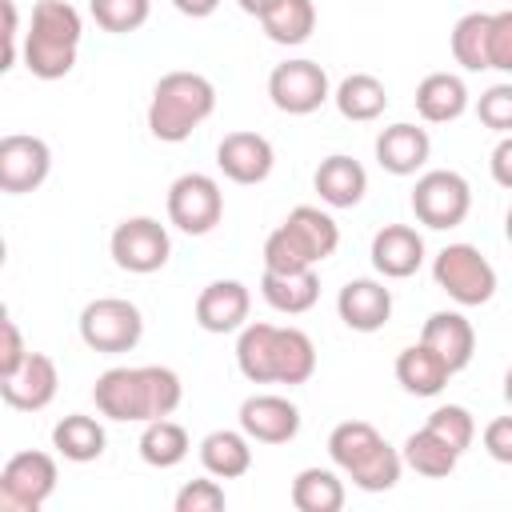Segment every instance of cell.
Here are the masks:
<instances>
[{
	"label": "cell",
	"instance_id": "7bdbcfd3",
	"mask_svg": "<svg viewBox=\"0 0 512 512\" xmlns=\"http://www.w3.org/2000/svg\"><path fill=\"white\" fill-rule=\"evenodd\" d=\"M0 336H4V344H0V380H4V376L20 372V364L28 360V348H24V336H20L12 316L0 320Z\"/></svg>",
	"mask_w": 512,
	"mask_h": 512
},
{
	"label": "cell",
	"instance_id": "7a4b0ae2",
	"mask_svg": "<svg viewBox=\"0 0 512 512\" xmlns=\"http://www.w3.org/2000/svg\"><path fill=\"white\" fill-rule=\"evenodd\" d=\"M84 20L68 0H36L20 60L36 80H60L76 68Z\"/></svg>",
	"mask_w": 512,
	"mask_h": 512
},
{
	"label": "cell",
	"instance_id": "603a6c76",
	"mask_svg": "<svg viewBox=\"0 0 512 512\" xmlns=\"http://www.w3.org/2000/svg\"><path fill=\"white\" fill-rule=\"evenodd\" d=\"M452 376H456V372L444 364V356L432 352L424 340L412 344V348H404V352L396 356V380H400V388L412 392V396H436V392H444V384H448Z\"/></svg>",
	"mask_w": 512,
	"mask_h": 512
},
{
	"label": "cell",
	"instance_id": "f35d334b",
	"mask_svg": "<svg viewBox=\"0 0 512 512\" xmlns=\"http://www.w3.org/2000/svg\"><path fill=\"white\" fill-rule=\"evenodd\" d=\"M424 428H432L448 448H456L460 456L472 448V440H476V420H472V412L464 408V404H440V408H432L428 412V424Z\"/></svg>",
	"mask_w": 512,
	"mask_h": 512
},
{
	"label": "cell",
	"instance_id": "1f68e13d",
	"mask_svg": "<svg viewBox=\"0 0 512 512\" xmlns=\"http://www.w3.org/2000/svg\"><path fill=\"white\" fill-rule=\"evenodd\" d=\"M188 432L184 424L160 416V420H148L144 432H140V460L152 464V468H176L184 456H188Z\"/></svg>",
	"mask_w": 512,
	"mask_h": 512
},
{
	"label": "cell",
	"instance_id": "ee69618b",
	"mask_svg": "<svg viewBox=\"0 0 512 512\" xmlns=\"http://www.w3.org/2000/svg\"><path fill=\"white\" fill-rule=\"evenodd\" d=\"M484 452L496 464H512V416H496L484 424Z\"/></svg>",
	"mask_w": 512,
	"mask_h": 512
},
{
	"label": "cell",
	"instance_id": "836d02e7",
	"mask_svg": "<svg viewBox=\"0 0 512 512\" xmlns=\"http://www.w3.org/2000/svg\"><path fill=\"white\" fill-rule=\"evenodd\" d=\"M316 252L304 244V236L292 224H280L264 240V272H308L316 268Z\"/></svg>",
	"mask_w": 512,
	"mask_h": 512
},
{
	"label": "cell",
	"instance_id": "d590c367",
	"mask_svg": "<svg viewBox=\"0 0 512 512\" xmlns=\"http://www.w3.org/2000/svg\"><path fill=\"white\" fill-rule=\"evenodd\" d=\"M400 472H404V456L388 444V440H380L352 472H344L360 492H388V488H396V480H400Z\"/></svg>",
	"mask_w": 512,
	"mask_h": 512
},
{
	"label": "cell",
	"instance_id": "bcb514c9",
	"mask_svg": "<svg viewBox=\"0 0 512 512\" xmlns=\"http://www.w3.org/2000/svg\"><path fill=\"white\" fill-rule=\"evenodd\" d=\"M488 168H492V180H496L500 188H508V192H512V132H508V136H500V144L492 148Z\"/></svg>",
	"mask_w": 512,
	"mask_h": 512
},
{
	"label": "cell",
	"instance_id": "ab89813d",
	"mask_svg": "<svg viewBox=\"0 0 512 512\" xmlns=\"http://www.w3.org/2000/svg\"><path fill=\"white\" fill-rule=\"evenodd\" d=\"M176 512H224L228 508V496L220 488V480L208 472L200 480H188L180 492H176Z\"/></svg>",
	"mask_w": 512,
	"mask_h": 512
},
{
	"label": "cell",
	"instance_id": "f546056e",
	"mask_svg": "<svg viewBox=\"0 0 512 512\" xmlns=\"http://www.w3.org/2000/svg\"><path fill=\"white\" fill-rule=\"evenodd\" d=\"M292 508L296 512H340L344 480L332 468H300L292 480Z\"/></svg>",
	"mask_w": 512,
	"mask_h": 512
},
{
	"label": "cell",
	"instance_id": "5b68a950",
	"mask_svg": "<svg viewBox=\"0 0 512 512\" xmlns=\"http://www.w3.org/2000/svg\"><path fill=\"white\" fill-rule=\"evenodd\" d=\"M144 336V316L132 300L124 296H100L92 304H84L80 312V340L92 352L116 356V352H132Z\"/></svg>",
	"mask_w": 512,
	"mask_h": 512
},
{
	"label": "cell",
	"instance_id": "8fae6325",
	"mask_svg": "<svg viewBox=\"0 0 512 512\" xmlns=\"http://www.w3.org/2000/svg\"><path fill=\"white\" fill-rule=\"evenodd\" d=\"M52 172V148L40 136L8 132L0 140V192L24 196L36 192Z\"/></svg>",
	"mask_w": 512,
	"mask_h": 512
},
{
	"label": "cell",
	"instance_id": "30bf717a",
	"mask_svg": "<svg viewBox=\"0 0 512 512\" xmlns=\"http://www.w3.org/2000/svg\"><path fill=\"white\" fill-rule=\"evenodd\" d=\"M268 96H272V104L280 108V112H288V116H308V112H316L328 96H332V88H328V72L316 64V60H284V64H276L272 68V76H268Z\"/></svg>",
	"mask_w": 512,
	"mask_h": 512
},
{
	"label": "cell",
	"instance_id": "484cf974",
	"mask_svg": "<svg viewBox=\"0 0 512 512\" xmlns=\"http://www.w3.org/2000/svg\"><path fill=\"white\" fill-rule=\"evenodd\" d=\"M260 296L276 312L300 316L320 300V276H316V268H308V272H264L260 276Z\"/></svg>",
	"mask_w": 512,
	"mask_h": 512
},
{
	"label": "cell",
	"instance_id": "7402d4cb",
	"mask_svg": "<svg viewBox=\"0 0 512 512\" xmlns=\"http://www.w3.org/2000/svg\"><path fill=\"white\" fill-rule=\"evenodd\" d=\"M200 464L216 480H236L252 468V436L244 428H216L200 440Z\"/></svg>",
	"mask_w": 512,
	"mask_h": 512
},
{
	"label": "cell",
	"instance_id": "e575fe53",
	"mask_svg": "<svg viewBox=\"0 0 512 512\" xmlns=\"http://www.w3.org/2000/svg\"><path fill=\"white\" fill-rule=\"evenodd\" d=\"M380 440H384V436H380L368 420H344V424H336L332 436H328V456H332V464H336L340 472H352Z\"/></svg>",
	"mask_w": 512,
	"mask_h": 512
},
{
	"label": "cell",
	"instance_id": "7dc6e473",
	"mask_svg": "<svg viewBox=\"0 0 512 512\" xmlns=\"http://www.w3.org/2000/svg\"><path fill=\"white\" fill-rule=\"evenodd\" d=\"M172 8H176L180 16H192V20H204V16H212V12L220 8V0H172Z\"/></svg>",
	"mask_w": 512,
	"mask_h": 512
},
{
	"label": "cell",
	"instance_id": "60d3db41",
	"mask_svg": "<svg viewBox=\"0 0 512 512\" xmlns=\"http://www.w3.org/2000/svg\"><path fill=\"white\" fill-rule=\"evenodd\" d=\"M476 116H480L484 128L508 136V132H512V84H492V88H484L480 100H476Z\"/></svg>",
	"mask_w": 512,
	"mask_h": 512
},
{
	"label": "cell",
	"instance_id": "9c48e42d",
	"mask_svg": "<svg viewBox=\"0 0 512 512\" xmlns=\"http://www.w3.org/2000/svg\"><path fill=\"white\" fill-rule=\"evenodd\" d=\"M108 252L116 260V268L124 272H136V276H148V272H160L172 256V236L160 220L152 216H128L112 228V240H108Z\"/></svg>",
	"mask_w": 512,
	"mask_h": 512
},
{
	"label": "cell",
	"instance_id": "9a60e30c",
	"mask_svg": "<svg viewBox=\"0 0 512 512\" xmlns=\"http://www.w3.org/2000/svg\"><path fill=\"white\" fill-rule=\"evenodd\" d=\"M248 312H252V292L240 280H212L196 296V324L212 336L240 332L248 324Z\"/></svg>",
	"mask_w": 512,
	"mask_h": 512
},
{
	"label": "cell",
	"instance_id": "ac0fdd59",
	"mask_svg": "<svg viewBox=\"0 0 512 512\" xmlns=\"http://www.w3.org/2000/svg\"><path fill=\"white\" fill-rule=\"evenodd\" d=\"M336 312L352 332H380L392 316V292L380 280H348L336 296Z\"/></svg>",
	"mask_w": 512,
	"mask_h": 512
},
{
	"label": "cell",
	"instance_id": "277c9868",
	"mask_svg": "<svg viewBox=\"0 0 512 512\" xmlns=\"http://www.w3.org/2000/svg\"><path fill=\"white\" fill-rule=\"evenodd\" d=\"M432 280L460 308H480L496 296V268L476 244H448L432 260Z\"/></svg>",
	"mask_w": 512,
	"mask_h": 512
},
{
	"label": "cell",
	"instance_id": "d6986e66",
	"mask_svg": "<svg viewBox=\"0 0 512 512\" xmlns=\"http://www.w3.org/2000/svg\"><path fill=\"white\" fill-rule=\"evenodd\" d=\"M420 340L432 352H440L452 372L468 368L472 356H476V328H472V320L464 312H432L424 320V328H420Z\"/></svg>",
	"mask_w": 512,
	"mask_h": 512
},
{
	"label": "cell",
	"instance_id": "4dcf8cb0",
	"mask_svg": "<svg viewBox=\"0 0 512 512\" xmlns=\"http://www.w3.org/2000/svg\"><path fill=\"white\" fill-rule=\"evenodd\" d=\"M316 372V344L304 328H276V384H308Z\"/></svg>",
	"mask_w": 512,
	"mask_h": 512
},
{
	"label": "cell",
	"instance_id": "5bb4252c",
	"mask_svg": "<svg viewBox=\"0 0 512 512\" xmlns=\"http://www.w3.org/2000/svg\"><path fill=\"white\" fill-rule=\"evenodd\" d=\"M240 428L256 444H288L300 432V408L288 396L276 392H256L240 404Z\"/></svg>",
	"mask_w": 512,
	"mask_h": 512
},
{
	"label": "cell",
	"instance_id": "f6af8a7d",
	"mask_svg": "<svg viewBox=\"0 0 512 512\" xmlns=\"http://www.w3.org/2000/svg\"><path fill=\"white\" fill-rule=\"evenodd\" d=\"M0 8H4V72L8 68H16V60H20V16H16V4L12 0H0Z\"/></svg>",
	"mask_w": 512,
	"mask_h": 512
},
{
	"label": "cell",
	"instance_id": "74e56055",
	"mask_svg": "<svg viewBox=\"0 0 512 512\" xmlns=\"http://www.w3.org/2000/svg\"><path fill=\"white\" fill-rule=\"evenodd\" d=\"M92 8V20L112 32V36H128L136 28L148 24V12H152V0H88Z\"/></svg>",
	"mask_w": 512,
	"mask_h": 512
},
{
	"label": "cell",
	"instance_id": "2e32d148",
	"mask_svg": "<svg viewBox=\"0 0 512 512\" xmlns=\"http://www.w3.org/2000/svg\"><path fill=\"white\" fill-rule=\"evenodd\" d=\"M372 268L384 280H408L424 264V236L412 224H384L372 236Z\"/></svg>",
	"mask_w": 512,
	"mask_h": 512
},
{
	"label": "cell",
	"instance_id": "7c38bea8",
	"mask_svg": "<svg viewBox=\"0 0 512 512\" xmlns=\"http://www.w3.org/2000/svg\"><path fill=\"white\" fill-rule=\"evenodd\" d=\"M272 164H276L272 140L260 132H228L216 144V168L232 184H264L272 176Z\"/></svg>",
	"mask_w": 512,
	"mask_h": 512
},
{
	"label": "cell",
	"instance_id": "83f0119b",
	"mask_svg": "<svg viewBox=\"0 0 512 512\" xmlns=\"http://www.w3.org/2000/svg\"><path fill=\"white\" fill-rule=\"evenodd\" d=\"M260 28L272 44H304L312 32H316V4L312 0H276L264 16H260Z\"/></svg>",
	"mask_w": 512,
	"mask_h": 512
},
{
	"label": "cell",
	"instance_id": "cb8c5ba5",
	"mask_svg": "<svg viewBox=\"0 0 512 512\" xmlns=\"http://www.w3.org/2000/svg\"><path fill=\"white\" fill-rule=\"evenodd\" d=\"M236 368L252 384H276V324H244L236 336Z\"/></svg>",
	"mask_w": 512,
	"mask_h": 512
},
{
	"label": "cell",
	"instance_id": "f1b7e54d",
	"mask_svg": "<svg viewBox=\"0 0 512 512\" xmlns=\"http://www.w3.org/2000/svg\"><path fill=\"white\" fill-rule=\"evenodd\" d=\"M400 456H404V464H408L416 476H428V480H444V476H452L456 464H460V452L448 448L432 428L412 432V436L404 440Z\"/></svg>",
	"mask_w": 512,
	"mask_h": 512
},
{
	"label": "cell",
	"instance_id": "4fadbf2b",
	"mask_svg": "<svg viewBox=\"0 0 512 512\" xmlns=\"http://www.w3.org/2000/svg\"><path fill=\"white\" fill-rule=\"evenodd\" d=\"M56 388H60V372H56V360L44 356V352H28V360L20 364V372H12V376L0 380V396L16 412H40V408H48L56 400Z\"/></svg>",
	"mask_w": 512,
	"mask_h": 512
},
{
	"label": "cell",
	"instance_id": "52a82bcc",
	"mask_svg": "<svg viewBox=\"0 0 512 512\" xmlns=\"http://www.w3.org/2000/svg\"><path fill=\"white\" fill-rule=\"evenodd\" d=\"M224 220V192L208 172H184L168 188V224L188 236H208Z\"/></svg>",
	"mask_w": 512,
	"mask_h": 512
},
{
	"label": "cell",
	"instance_id": "6da1fadb",
	"mask_svg": "<svg viewBox=\"0 0 512 512\" xmlns=\"http://www.w3.org/2000/svg\"><path fill=\"white\" fill-rule=\"evenodd\" d=\"M96 412L120 424H148L160 416H172L184 400V384L164 364L144 368H108L92 384Z\"/></svg>",
	"mask_w": 512,
	"mask_h": 512
},
{
	"label": "cell",
	"instance_id": "f907efd6",
	"mask_svg": "<svg viewBox=\"0 0 512 512\" xmlns=\"http://www.w3.org/2000/svg\"><path fill=\"white\" fill-rule=\"evenodd\" d=\"M504 236H508V244H512V208H508V216H504Z\"/></svg>",
	"mask_w": 512,
	"mask_h": 512
},
{
	"label": "cell",
	"instance_id": "ba28073f",
	"mask_svg": "<svg viewBox=\"0 0 512 512\" xmlns=\"http://www.w3.org/2000/svg\"><path fill=\"white\" fill-rule=\"evenodd\" d=\"M56 492V460L48 452H16L0 468V508L4 512H36Z\"/></svg>",
	"mask_w": 512,
	"mask_h": 512
},
{
	"label": "cell",
	"instance_id": "d4e9b609",
	"mask_svg": "<svg viewBox=\"0 0 512 512\" xmlns=\"http://www.w3.org/2000/svg\"><path fill=\"white\" fill-rule=\"evenodd\" d=\"M332 100H336V112H340L344 120L368 124V120L384 116V108H388V88H384V80H376L372 72H352V76H344V80L336 84Z\"/></svg>",
	"mask_w": 512,
	"mask_h": 512
},
{
	"label": "cell",
	"instance_id": "b9f144b4",
	"mask_svg": "<svg viewBox=\"0 0 512 512\" xmlns=\"http://www.w3.org/2000/svg\"><path fill=\"white\" fill-rule=\"evenodd\" d=\"M488 56H492V68L512 72V8L492 12V28H488Z\"/></svg>",
	"mask_w": 512,
	"mask_h": 512
},
{
	"label": "cell",
	"instance_id": "3957f363",
	"mask_svg": "<svg viewBox=\"0 0 512 512\" xmlns=\"http://www.w3.org/2000/svg\"><path fill=\"white\" fill-rule=\"evenodd\" d=\"M216 112V88L200 72H164L148 100V132L164 144L188 140Z\"/></svg>",
	"mask_w": 512,
	"mask_h": 512
},
{
	"label": "cell",
	"instance_id": "e0dca14e",
	"mask_svg": "<svg viewBox=\"0 0 512 512\" xmlns=\"http://www.w3.org/2000/svg\"><path fill=\"white\" fill-rule=\"evenodd\" d=\"M432 156V136L408 120L380 128L376 136V164L392 176H416Z\"/></svg>",
	"mask_w": 512,
	"mask_h": 512
},
{
	"label": "cell",
	"instance_id": "c3c4849f",
	"mask_svg": "<svg viewBox=\"0 0 512 512\" xmlns=\"http://www.w3.org/2000/svg\"><path fill=\"white\" fill-rule=\"evenodd\" d=\"M236 4H240V12H248V16H256V20H260L276 0H236Z\"/></svg>",
	"mask_w": 512,
	"mask_h": 512
},
{
	"label": "cell",
	"instance_id": "8d00e7d4",
	"mask_svg": "<svg viewBox=\"0 0 512 512\" xmlns=\"http://www.w3.org/2000/svg\"><path fill=\"white\" fill-rule=\"evenodd\" d=\"M284 224H292V228L304 236V244L316 252V260H328V256L340 248V224H336L328 212H320L316 204H296V208L284 216Z\"/></svg>",
	"mask_w": 512,
	"mask_h": 512
},
{
	"label": "cell",
	"instance_id": "681fc988",
	"mask_svg": "<svg viewBox=\"0 0 512 512\" xmlns=\"http://www.w3.org/2000/svg\"><path fill=\"white\" fill-rule=\"evenodd\" d=\"M504 400H508V404H512V368H508V372H504Z\"/></svg>",
	"mask_w": 512,
	"mask_h": 512
},
{
	"label": "cell",
	"instance_id": "4316f807",
	"mask_svg": "<svg viewBox=\"0 0 512 512\" xmlns=\"http://www.w3.org/2000/svg\"><path fill=\"white\" fill-rule=\"evenodd\" d=\"M104 444H108V436H104L100 420H96V416H84V412H68V416L56 420V428H52V448H56L64 460H72V464L100 460V456H104Z\"/></svg>",
	"mask_w": 512,
	"mask_h": 512
},
{
	"label": "cell",
	"instance_id": "ffe728a7",
	"mask_svg": "<svg viewBox=\"0 0 512 512\" xmlns=\"http://www.w3.org/2000/svg\"><path fill=\"white\" fill-rule=\"evenodd\" d=\"M312 184H316V192H320V200L328 208H356L364 200V192H368V172H364L360 160L336 152V156L320 160Z\"/></svg>",
	"mask_w": 512,
	"mask_h": 512
},
{
	"label": "cell",
	"instance_id": "8992f818",
	"mask_svg": "<svg viewBox=\"0 0 512 512\" xmlns=\"http://www.w3.org/2000/svg\"><path fill=\"white\" fill-rule=\"evenodd\" d=\"M412 212L424 228H436V232H448L456 224L468 220L472 212V188L460 172L452 168H432L424 176H416V188H412Z\"/></svg>",
	"mask_w": 512,
	"mask_h": 512
},
{
	"label": "cell",
	"instance_id": "d6a6232c",
	"mask_svg": "<svg viewBox=\"0 0 512 512\" xmlns=\"http://www.w3.org/2000/svg\"><path fill=\"white\" fill-rule=\"evenodd\" d=\"M488 28H492V12H468L456 20L452 28V60L464 68V72H484L492 68V56H488Z\"/></svg>",
	"mask_w": 512,
	"mask_h": 512
},
{
	"label": "cell",
	"instance_id": "44dd1931",
	"mask_svg": "<svg viewBox=\"0 0 512 512\" xmlns=\"http://www.w3.org/2000/svg\"><path fill=\"white\" fill-rule=\"evenodd\" d=\"M416 112L428 124H452L468 112V84L456 72H428L416 84Z\"/></svg>",
	"mask_w": 512,
	"mask_h": 512
}]
</instances>
